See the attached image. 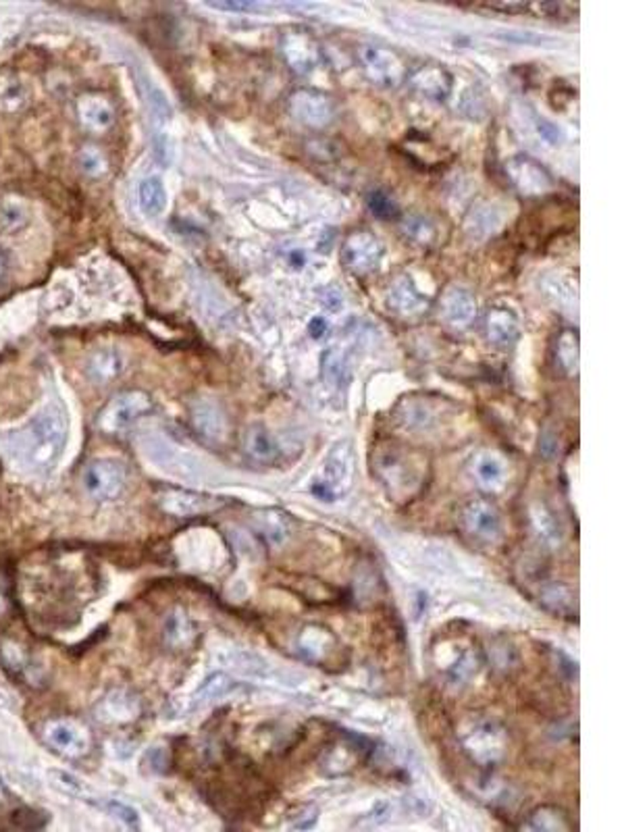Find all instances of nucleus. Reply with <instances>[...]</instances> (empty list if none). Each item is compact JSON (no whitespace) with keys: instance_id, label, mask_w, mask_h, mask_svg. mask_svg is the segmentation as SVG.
Wrapping results in <instances>:
<instances>
[{"instance_id":"1","label":"nucleus","mask_w":624,"mask_h":832,"mask_svg":"<svg viewBox=\"0 0 624 832\" xmlns=\"http://www.w3.org/2000/svg\"><path fill=\"white\" fill-rule=\"evenodd\" d=\"M13 452L34 473H48L61 458L67 443V422L63 412L47 406L13 437Z\"/></svg>"},{"instance_id":"2","label":"nucleus","mask_w":624,"mask_h":832,"mask_svg":"<svg viewBox=\"0 0 624 832\" xmlns=\"http://www.w3.org/2000/svg\"><path fill=\"white\" fill-rule=\"evenodd\" d=\"M373 471L391 497L404 502L416 494L425 479V463L404 445L385 442L373 454Z\"/></svg>"},{"instance_id":"3","label":"nucleus","mask_w":624,"mask_h":832,"mask_svg":"<svg viewBox=\"0 0 624 832\" xmlns=\"http://www.w3.org/2000/svg\"><path fill=\"white\" fill-rule=\"evenodd\" d=\"M356 471V452L352 442L341 440L331 445L321 464V471L315 477L312 494L325 502H333L346 495L352 487Z\"/></svg>"},{"instance_id":"4","label":"nucleus","mask_w":624,"mask_h":832,"mask_svg":"<svg viewBox=\"0 0 624 832\" xmlns=\"http://www.w3.org/2000/svg\"><path fill=\"white\" fill-rule=\"evenodd\" d=\"M463 747L479 766H495L508 752V734L494 720L483 718L464 728Z\"/></svg>"},{"instance_id":"5","label":"nucleus","mask_w":624,"mask_h":832,"mask_svg":"<svg viewBox=\"0 0 624 832\" xmlns=\"http://www.w3.org/2000/svg\"><path fill=\"white\" fill-rule=\"evenodd\" d=\"M356 58H359L364 78L379 88H396L406 78L402 57L383 44L362 42L356 48Z\"/></svg>"},{"instance_id":"6","label":"nucleus","mask_w":624,"mask_h":832,"mask_svg":"<svg viewBox=\"0 0 624 832\" xmlns=\"http://www.w3.org/2000/svg\"><path fill=\"white\" fill-rule=\"evenodd\" d=\"M151 408L152 402L144 391H123L104 406V411L99 414V427L110 435L123 433Z\"/></svg>"},{"instance_id":"7","label":"nucleus","mask_w":624,"mask_h":832,"mask_svg":"<svg viewBox=\"0 0 624 832\" xmlns=\"http://www.w3.org/2000/svg\"><path fill=\"white\" fill-rule=\"evenodd\" d=\"M477 300H474V294L471 289H466L463 286H450L443 289V294L440 296V302H437V315H440V321L448 327L450 331L456 333H464L471 329L477 321Z\"/></svg>"},{"instance_id":"8","label":"nucleus","mask_w":624,"mask_h":832,"mask_svg":"<svg viewBox=\"0 0 624 832\" xmlns=\"http://www.w3.org/2000/svg\"><path fill=\"white\" fill-rule=\"evenodd\" d=\"M460 525L468 537L481 544H497L504 535V520L500 510L487 500H473L460 510Z\"/></svg>"},{"instance_id":"9","label":"nucleus","mask_w":624,"mask_h":832,"mask_svg":"<svg viewBox=\"0 0 624 832\" xmlns=\"http://www.w3.org/2000/svg\"><path fill=\"white\" fill-rule=\"evenodd\" d=\"M289 115L304 128L323 130L336 117V102L329 94L312 88H302L289 99Z\"/></svg>"},{"instance_id":"10","label":"nucleus","mask_w":624,"mask_h":832,"mask_svg":"<svg viewBox=\"0 0 624 832\" xmlns=\"http://www.w3.org/2000/svg\"><path fill=\"white\" fill-rule=\"evenodd\" d=\"M383 256V244L377 240L375 234L364 232V229L348 235L341 246V265L354 275L373 273L381 265Z\"/></svg>"},{"instance_id":"11","label":"nucleus","mask_w":624,"mask_h":832,"mask_svg":"<svg viewBox=\"0 0 624 832\" xmlns=\"http://www.w3.org/2000/svg\"><path fill=\"white\" fill-rule=\"evenodd\" d=\"M128 473L125 466L113 458H100L88 464L84 473V487L96 500L109 502L123 494Z\"/></svg>"},{"instance_id":"12","label":"nucleus","mask_w":624,"mask_h":832,"mask_svg":"<svg viewBox=\"0 0 624 832\" xmlns=\"http://www.w3.org/2000/svg\"><path fill=\"white\" fill-rule=\"evenodd\" d=\"M279 50L289 69L298 76H308L323 61V50L308 32L292 29L281 36Z\"/></svg>"},{"instance_id":"13","label":"nucleus","mask_w":624,"mask_h":832,"mask_svg":"<svg viewBox=\"0 0 624 832\" xmlns=\"http://www.w3.org/2000/svg\"><path fill=\"white\" fill-rule=\"evenodd\" d=\"M385 304L398 318H421L429 310V298L411 277H398L385 294Z\"/></svg>"},{"instance_id":"14","label":"nucleus","mask_w":624,"mask_h":832,"mask_svg":"<svg viewBox=\"0 0 624 832\" xmlns=\"http://www.w3.org/2000/svg\"><path fill=\"white\" fill-rule=\"evenodd\" d=\"M159 504L167 515L188 518L208 515V512L217 510L223 502L219 497L188 492V489H167V492L159 497Z\"/></svg>"},{"instance_id":"15","label":"nucleus","mask_w":624,"mask_h":832,"mask_svg":"<svg viewBox=\"0 0 624 832\" xmlns=\"http://www.w3.org/2000/svg\"><path fill=\"white\" fill-rule=\"evenodd\" d=\"M483 336L494 348L508 350L518 341L520 325L515 310L506 307H492L483 317Z\"/></svg>"},{"instance_id":"16","label":"nucleus","mask_w":624,"mask_h":832,"mask_svg":"<svg viewBox=\"0 0 624 832\" xmlns=\"http://www.w3.org/2000/svg\"><path fill=\"white\" fill-rule=\"evenodd\" d=\"M44 737H47L50 747L69 757H79L90 749V734L73 720H55L47 726Z\"/></svg>"},{"instance_id":"17","label":"nucleus","mask_w":624,"mask_h":832,"mask_svg":"<svg viewBox=\"0 0 624 832\" xmlns=\"http://www.w3.org/2000/svg\"><path fill=\"white\" fill-rule=\"evenodd\" d=\"M408 81H411L412 90L416 94H421L422 99L443 102L450 99L454 78H452V73L448 69H443L442 65L425 63L411 73V79Z\"/></svg>"},{"instance_id":"18","label":"nucleus","mask_w":624,"mask_h":832,"mask_svg":"<svg viewBox=\"0 0 624 832\" xmlns=\"http://www.w3.org/2000/svg\"><path fill=\"white\" fill-rule=\"evenodd\" d=\"M192 425L203 440L211 443H221L227 440L229 421L223 408L213 400H198L190 411Z\"/></svg>"},{"instance_id":"19","label":"nucleus","mask_w":624,"mask_h":832,"mask_svg":"<svg viewBox=\"0 0 624 832\" xmlns=\"http://www.w3.org/2000/svg\"><path fill=\"white\" fill-rule=\"evenodd\" d=\"M506 169L515 188H518L526 196L546 194L552 188V175L537 161L529 159V156H515Z\"/></svg>"},{"instance_id":"20","label":"nucleus","mask_w":624,"mask_h":832,"mask_svg":"<svg viewBox=\"0 0 624 832\" xmlns=\"http://www.w3.org/2000/svg\"><path fill=\"white\" fill-rule=\"evenodd\" d=\"M242 452L258 464H275L281 456L277 440L265 425H250L244 431Z\"/></svg>"},{"instance_id":"21","label":"nucleus","mask_w":624,"mask_h":832,"mask_svg":"<svg viewBox=\"0 0 624 832\" xmlns=\"http://www.w3.org/2000/svg\"><path fill=\"white\" fill-rule=\"evenodd\" d=\"M146 96H148V110H151V121L154 131V144L159 152L171 151L169 144V125H171V107L167 102V96L156 88L152 81H146Z\"/></svg>"},{"instance_id":"22","label":"nucleus","mask_w":624,"mask_h":832,"mask_svg":"<svg viewBox=\"0 0 624 832\" xmlns=\"http://www.w3.org/2000/svg\"><path fill=\"white\" fill-rule=\"evenodd\" d=\"M78 115L84 128L90 131H107L115 123V110L102 96L88 94L81 96L78 102Z\"/></svg>"},{"instance_id":"23","label":"nucleus","mask_w":624,"mask_h":832,"mask_svg":"<svg viewBox=\"0 0 624 832\" xmlns=\"http://www.w3.org/2000/svg\"><path fill=\"white\" fill-rule=\"evenodd\" d=\"M123 369H125L123 354L115 350V348H102V350H96L90 356V360H88V367H86V373L94 383L107 385L113 381V379L121 375Z\"/></svg>"},{"instance_id":"24","label":"nucleus","mask_w":624,"mask_h":832,"mask_svg":"<svg viewBox=\"0 0 624 832\" xmlns=\"http://www.w3.org/2000/svg\"><path fill=\"white\" fill-rule=\"evenodd\" d=\"M435 406V402H427L425 398L404 400V402L398 406L400 425L411 431H425L429 427H433V421L437 416Z\"/></svg>"},{"instance_id":"25","label":"nucleus","mask_w":624,"mask_h":832,"mask_svg":"<svg viewBox=\"0 0 624 832\" xmlns=\"http://www.w3.org/2000/svg\"><path fill=\"white\" fill-rule=\"evenodd\" d=\"M169 203V194L165 190V183L161 182V177H146L140 182L138 188V204L146 217L156 219L165 213Z\"/></svg>"},{"instance_id":"26","label":"nucleus","mask_w":624,"mask_h":832,"mask_svg":"<svg viewBox=\"0 0 624 832\" xmlns=\"http://www.w3.org/2000/svg\"><path fill=\"white\" fill-rule=\"evenodd\" d=\"M333 645H336V639H333L329 630L323 627H315V624L304 629L298 639V648L302 651V656H307L312 662H321L325 656H329Z\"/></svg>"},{"instance_id":"27","label":"nucleus","mask_w":624,"mask_h":832,"mask_svg":"<svg viewBox=\"0 0 624 832\" xmlns=\"http://www.w3.org/2000/svg\"><path fill=\"white\" fill-rule=\"evenodd\" d=\"M474 477L481 483V487L489 489V492H497V489L504 487V481H506V464H504L500 456L485 452V454H479V458L474 460Z\"/></svg>"},{"instance_id":"28","label":"nucleus","mask_w":624,"mask_h":832,"mask_svg":"<svg viewBox=\"0 0 624 832\" xmlns=\"http://www.w3.org/2000/svg\"><path fill=\"white\" fill-rule=\"evenodd\" d=\"M402 232L408 240L414 244V246L431 248V246H435V242H437L435 223L429 217H425V214H419V213L406 214V217L402 219Z\"/></svg>"},{"instance_id":"29","label":"nucleus","mask_w":624,"mask_h":832,"mask_svg":"<svg viewBox=\"0 0 624 832\" xmlns=\"http://www.w3.org/2000/svg\"><path fill=\"white\" fill-rule=\"evenodd\" d=\"M523 828L539 832H567L570 828V822L567 812H562V809L554 806H544L535 809Z\"/></svg>"},{"instance_id":"30","label":"nucleus","mask_w":624,"mask_h":832,"mask_svg":"<svg viewBox=\"0 0 624 832\" xmlns=\"http://www.w3.org/2000/svg\"><path fill=\"white\" fill-rule=\"evenodd\" d=\"M138 714V702L125 691H113L102 702V718L110 723H128Z\"/></svg>"},{"instance_id":"31","label":"nucleus","mask_w":624,"mask_h":832,"mask_svg":"<svg viewBox=\"0 0 624 832\" xmlns=\"http://www.w3.org/2000/svg\"><path fill=\"white\" fill-rule=\"evenodd\" d=\"M234 687H235V682L232 681V676H227L223 672L208 676V679L203 682V687L196 691V695L192 697V705H194V708H204V705L221 700V697H225L227 693H232Z\"/></svg>"},{"instance_id":"32","label":"nucleus","mask_w":624,"mask_h":832,"mask_svg":"<svg viewBox=\"0 0 624 832\" xmlns=\"http://www.w3.org/2000/svg\"><path fill=\"white\" fill-rule=\"evenodd\" d=\"M556 360L567 375L578 373V360H581V350H578L577 331H562L556 339Z\"/></svg>"},{"instance_id":"33","label":"nucleus","mask_w":624,"mask_h":832,"mask_svg":"<svg viewBox=\"0 0 624 832\" xmlns=\"http://www.w3.org/2000/svg\"><path fill=\"white\" fill-rule=\"evenodd\" d=\"M348 354L341 348H327V352L323 354V379L327 385L331 388H339V385L346 383L348 379Z\"/></svg>"},{"instance_id":"34","label":"nucleus","mask_w":624,"mask_h":832,"mask_svg":"<svg viewBox=\"0 0 624 832\" xmlns=\"http://www.w3.org/2000/svg\"><path fill=\"white\" fill-rule=\"evenodd\" d=\"M194 639V627L188 619V614L175 610L165 622V643L173 650H182Z\"/></svg>"},{"instance_id":"35","label":"nucleus","mask_w":624,"mask_h":832,"mask_svg":"<svg viewBox=\"0 0 624 832\" xmlns=\"http://www.w3.org/2000/svg\"><path fill=\"white\" fill-rule=\"evenodd\" d=\"M541 601H544L547 610H552L554 614H570L577 610V601L572 591L567 585H547L544 593H541Z\"/></svg>"},{"instance_id":"36","label":"nucleus","mask_w":624,"mask_h":832,"mask_svg":"<svg viewBox=\"0 0 624 832\" xmlns=\"http://www.w3.org/2000/svg\"><path fill=\"white\" fill-rule=\"evenodd\" d=\"M531 525L535 529V535L544 541V544H558L562 533H560V525L558 520L554 518V515L546 508H537L531 512Z\"/></svg>"},{"instance_id":"37","label":"nucleus","mask_w":624,"mask_h":832,"mask_svg":"<svg viewBox=\"0 0 624 832\" xmlns=\"http://www.w3.org/2000/svg\"><path fill=\"white\" fill-rule=\"evenodd\" d=\"M287 515H281L277 510H266L256 518L258 531L271 541H281L287 533Z\"/></svg>"},{"instance_id":"38","label":"nucleus","mask_w":624,"mask_h":832,"mask_svg":"<svg viewBox=\"0 0 624 832\" xmlns=\"http://www.w3.org/2000/svg\"><path fill=\"white\" fill-rule=\"evenodd\" d=\"M367 206H369V211L375 214V217L385 219V221L398 219V214H400L398 204L393 203V200H391L388 194H385V192H381V190L369 192V196H367Z\"/></svg>"},{"instance_id":"39","label":"nucleus","mask_w":624,"mask_h":832,"mask_svg":"<svg viewBox=\"0 0 624 832\" xmlns=\"http://www.w3.org/2000/svg\"><path fill=\"white\" fill-rule=\"evenodd\" d=\"M479 671V658H477V653L474 651H464L463 656H460L454 666L450 668V679L456 682V685H464V682H468L474 676V672Z\"/></svg>"},{"instance_id":"40","label":"nucleus","mask_w":624,"mask_h":832,"mask_svg":"<svg viewBox=\"0 0 624 832\" xmlns=\"http://www.w3.org/2000/svg\"><path fill=\"white\" fill-rule=\"evenodd\" d=\"M104 812H107L110 818H115L128 828H138L140 827V816L133 807L121 804V801H107L104 804Z\"/></svg>"},{"instance_id":"41","label":"nucleus","mask_w":624,"mask_h":832,"mask_svg":"<svg viewBox=\"0 0 624 832\" xmlns=\"http://www.w3.org/2000/svg\"><path fill=\"white\" fill-rule=\"evenodd\" d=\"M52 778H55V785L58 789H63L65 793L79 795V797L86 793V785L73 775H67V772H52Z\"/></svg>"},{"instance_id":"42","label":"nucleus","mask_w":624,"mask_h":832,"mask_svg":"<svg viewBox=\"0 0 624 832\" xmlns=\"http://www.w3.org/2000/svg\"><path fill=\"white\" fill-rule=\"evenodd\" d=\"M81 165H84L88 173L99 175L104 169V161H102V156L94 151V148H90V151H86L84 154H81Z\"/></svg>"},{"instance_id":"43","label":"nucleus","mask_w":624,"mask_h":832,"mask_svg":"<svg viewBox=\"0 0 624 832\" xmlns=\"http://www.w3.org/2000/svg\"><path fill=\"white\" fill-rule=\"evenodd\" d=\"M308 331H310V336L312 338H323V333L327 331V321L321 317H317V318H312V321L308 323Z\"/></svg>"},{"instance_id":"44","label":"nucleus","mask_w":624,"mask_h":832,"mask_svg":"<svg viewBox=\"0 0 624 832\" xmlns=\"http://www.w3.org/2000/svg\"><path fill=\"white\" fill-rule=\"evenodd\" d=\"M377 809H379V812H381V814H390V806H388V804H385V806H379ZM370 816H377V812H373ZM377 822H385L383 816H377Z\"/></svg>"},{"instance_id":"45","label":"nucleus","mask_w":624,"mask_h":832,"mask_svg":"<svg viewBox=\"0 0 624 832\" xmlns=\"http://www.w3.org/2000/svg\"><path fill=\"white\" fill-rule=\"evenodd\" d=\"M5 269H6V258H5L3 252H0V279H3Z\"/></svg>"}]
</instances>
